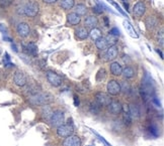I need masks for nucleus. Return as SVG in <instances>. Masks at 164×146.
<instances>
[{"label":"nucleus","mask_w":164,"mask_h":146,"mask_svg":"<svg viewBox=\"0 0 164 146\" xmlns=\"http://www.w3.org/2000/svg\"><path fill=\"white\" fill-rule=\"evenodd\" d=\"M54 101V97L49 93H42L37 92L30 97V103H32L34 106H45Z\"/></svg>","instance_id":"nucleus-1"},{"label":"nucleus","mask_w":164,"mask_h":146,"mask_svg":"<svg viewBox=\"0 0 164 146\" xmlns=\"http://www.w3.org/2000/svg\"><path fill=\"white\" fill-rule=\"evenodd\" d=\"M39 8L40 7H39V4L36 1H29L21 8H19L21 9L19 11V13L25 14L29 17H34L39 13Z\"/></svg>","instance_id":"nucleus-2"},{"label":"nucleus","mask_w":164,"mask_h":146,"mask_svg":"<svg viewBox=\"0 0 164 146\" xmlns=\"http://www.w3.org/2000/svg\"><path fill=\"white\" fill-rule=\"evenodd\" d=\"M74 132V128H73V124L72 123H68V124H62L60 126H58L57 128V134L58 136L66 138L70 135H72Z\"/></svg>","instance_id":"nucleus-3"},{"label":"nucleus","mask_w":164,"mask_h":146,"mask_svg":"<svg viewBox=\"0 0 164 146\" xmlns=\"http://www.w3.org/2000/svg\"><path fill=\"white\" fill-rule=\"evenodd\" d=\"M46 77H47V80H48V82L52 86L60 87L62 85V78L55 72H52V71H48V72L46 73Z\"/></svg>","instance_id":"nucleus-4"},{"label":"nucleus","mask_w":164,"mask_h":146,"mask_svg":"<svg viewBox=\"0 0 164 146\" xmlns=\"http://www.w3.org/2000/svg\"><path fill=\"white\" fill-rule=\"evenodd\" d=\"M50 122L55 127H58V126L62 125L64 122V112L60 111V110H57V111L53 112L52 116L50 118Z\"/></svg>","instance_id":"nucleus-5"},{"label":"nucleus","mask_w":164,"mask_h":146,"mask_svg":"<svg viewBox=\"0 0 164 146\" xmlns=\"http://www.w3.org/2000/svg\"><path fill=\"white\" fill-rule=\"evenodd\" d=\"M107 93L112 96H116L119 95L122 91H121V85L119 84L118 81L116 80H111L107 85Z\"/></svg>","instance_id":"nucleus-6"},{"label":"nucleus","mask_w":164,"mask_h":146,"mask_svg":"<svg viewBox=\"0 0 164 146\" xmlns=\"http://www.w3.org/2000/svg\"><path fill=\"white\" fill-rule=\"evenodd\" d=\"M96 102L99 106H108L112 102V98L107 93L99 92L95 95Z\"/></svg>","instance_id":"nucleus-7"},{"label":"nucleus","mask_w":164,"mask_h":146,"mask_svg":"<svg viewBox=\"0 0 164 146\" xmlns=\"http://www.w3.org/2000/svg\"><path fill=\"white\" fill-rule=\"evenodd\" d=\"M16 30H17V33L19 36L21 37H26L29 36V34L30 33V28L27 23L25 22H20L18 23V25L16 27Z\"/></svg>","instance_id":"nucleus-8"},{"label":"nucleus","mask_w":164,"mask_h":146,"mask_svg":"<svg viewBox=\"0 0 164 146\" xmlns=\"http://www.w3.org/2000/svg\"><path fill=\"white\" fill-rule=\"evenodd\" d=\"M81 139L76 135H70L66 137L63 142V146H81Z\"/></svg>","instance_id":"nucleus-9"},{"label":"nucleus","mask_w":164,"mask_h":146,"mask_svg":"<svg viewBox=\"0 0 164 146\" xmlns=\"http://www.w3.org/2000/svg\"><path fill=\"white\" fill-rule=\"evenodd\" d=\"M145 11H146V6L141 1L137 2L134 5V7H133V14L136 17H142L144 13H145Z\"/></svg>","instance_id":"nucleus-10"},{"label":"nucleus","mask_w":164,"mask_h":146,"mask_svg":"<svg viewBox=\"0 0 164 146\" xmlns=\"http://www.w3.org/2000/svg\"><path fill=\"white\" fill-rule=\"evenodd\" d=\"M13 82L17 87H23L26 84V77L22 72H16L13 76Z\"/></svg>","instance_id":"nucleus-11"},{"label":"nucleus","mask_w":164,"mask_h":146,"mask_svg":"<svg viewBox=\"0 0 164 146\" xmlns=\"http://www.w3.org/2000/svg\"><path fill=\"white\" fill-rule=\"evenodd\" d=\"M118 54H119V49L118 47L116 45H111L107 49V53H105V60L107 61H114L118 57Z\"/></svg>","instance_id":"nucleus-12"},{"label":"nucleus","mask_w":164,"mask_h":146,"mask_svg":"<svg viewBox=\"0 0 164 146\" xmlns=\"http://www.w3.org/2000/svg\"><path fill=\"white\" fill-rule=\"evenodd\" d=\"M108 108H109V112L112 114H115V115L120 114L123 111V106L118 101H112L111 104L108 105Z\"/></svg>","instance_id":"nucleus-13"},{"label":"nucleus","mask_w":164,"mask_h":146,"mask_svg":"<svg viewBox=\"0 0 164 146\" xmlns=\"http://www.w3.org/2000/svg\"><path fill=\"white\" fill-rule=\"evenodd\" d=\"M123 24H124V26H125V28H126L127 32L129 33V35H130L131 37H133V38H138V37H139L138 33L136 32L135 28L133 27V25L131 24L130 21H129V20H124Z\"/></svg>","instance_id":"nucleus-14"},{"label":"nucleus","mask_w":164,"mask_h":146,"mask_svg":"<svg viewBox=\"0 0 164 146\" xmlns=\"http://www.w3.org/2000/svg\"><path fill=\"white\" fill-rule=\"evenodd\" d=\"M109 70H111V73L114 75V76H121L123 72V68L121 64H119L118 62H114L111 64V67H109Z\"/></svg>","instance_id":"nucleus-15"},{"label":"nucleus","mask_w":164,"mask_h":146,"mask_svg":"<svg viewBox=\"0 0 164 146\" xmlns=\"http://www.w3.org/2000/svg\"><path fill=\"white\" fill-rule=\"evenodd\" d=\"M25 49L27 52V54H30L33 57H37L39 49H38V45L34 42H29L26 45V46H25Z\"/></svg>","instance_id":"nucleus-16"},{"label":"nucleus","mask_w":164,"mask_h":146,"mask_svg":"<svg viewBox=\"0 0 164 146\" xmlns=\"http://www.w3.org/2000/svg\"><path fill=\"white\" fill-rule=\"evenodd\" d=\"M67 20L70 25H78L81 21L80 16L75 12H71L67 15Z\"/></svg>","instance_id":"nucleus-17"},{"label":"nucleus","mask_w":164,"mask_h":146,"mask_svg":"<svg viewBox=\"0 0 164 146\" xmlns=\"http://www.w3.org/2000/svg\"><path fill=\"white\" fill-rule=\"evenodd\" d=\"M145 24H146L147 28L149 30H153L158 25V19L156 17H154V16H148L146 18Z\"/></svg>","instance_id":"nucleus-18"},{"label":"nucleus","mask_w":164,"mask_h":146,"mask_svg":"<svg viewBox=\"0 0 164 146\" xmlns=\"http://www.w3.org/2000/svg\"><path fill=\"white\" fill-rule=\"evenodd\" d=\"M84 24L86 27H89V28H95L98 24V20L95 16H87L84 20Z\"/></svg>","instance_id":"nucleus-19"},{"label":"nucleus","mask_w":164,"mask_h":146,"mask_svg":"<svg viewBox=\"0 0 164 146\" xmlns=\"http://www.w3.org/2000/svg\"><path fill=\"white\" fill-rule=\"evenodd\" d=\"M76 33V37L81 39V41H83V39H86L89 35L88 30L86 29V27H79L78 29H76L75 31Z\"/></svg>","instance_id":"nucleus-20"},{"label":"nucleus","mask_w":164,"mask_h":146,"mask_svg":"<svg viewBox=\"0 0 164 146\" xmlns=\"http://www.w3.org/2000/svg\"><path fill=\"white\" fill-rule=\"evenodd\" d=\"M128 107H129V113H130L132 118H139L140 117V110H139L138 106L132 104L130 106H128Z\"/></svg>","instance_id":"nucleus-21"},{"label":"nucleus","mask_w":164,"mask_h":146,"mask_svg":"<svg viewBox=\"0 0 164 146\" xmlns=\"http://www.w3.org/2000/svg\"><path fill=\"white\" fill-rule=\"evenodd\" d=\"M122 75L125 79H132L135 76V71L133 68H131V67H126L125 69H123Z\"/></svg>","instance_id":"nucleus-22"},{"label":"nucleus","mask_w":164,"mask_h":146,"mask_svg":"<svg viewBox=\"0 0 164 146\" xmlns=\"http://www.w3.org/2000/svg\"><path fill=\"white\" fill-rule=\"evenodd\" d=\"M95 46L100 50L107 49V41H105V37H99L98 39H96L95 41Z\"/></svg>","instance_id":"nucleus-23"},{"label":"nucleus","mask_w":164,"mask_h":146,"mask_svg":"<svg viewBox=\"0 0 164 146\" xmlns=\"http://www.w3.org/2000/svg\"><path fill=\"white\" fill-rule=\"evenodd\" d=\"M74 5H75V1L74 0H62L61 1V7L65 10L72 9Z\"/></svg>","instance_id":"nucleus-24"},{"label":"nucleus","mask_w":164,"mask_h":146,"mask_svg":"<svg viewBox=\"0 0 164 146\" xmlns=\"http://www.w3.org/2000/svg\"><path fill=\"white\" fill-rule=\"evenodd\" d=\"M88 36H90V38L93 39V41H96V39L101 37V31L98 28H96V27L95 28H92L90 32H89Z\"/></svg>","instance_id":"nucleus-25"},{"label":"nucleus","mask_w":164,"mask_h":146,"mask_svg":"<svg viewBox=\"0 0 164 146\" xmlns=\"http://www.w3.org/2000/svg\"><path fill=\"white\" fill-rule=\"evenodd\" d=\"M87 12V7L84 4H78L75 7V13H77L78 15H85Z\"/></svg>","instance_id":"nucleus-26"},{"label":"nucleus","mask_w":164,"mask_h":146,"mask_svg":"<svg viewBox=\"0 0 164 146\" xmlns=\"http://www.w3.org/2000/svg\"><path fill=\"white\" fill-rule=\"evenodd\" d=\"M42 113H43V116H44L46 119L50 120V118H51V116H52V114H53V111H52V109L49 107V106L45 105L44 108H43Z\"/></svg>","instance_id":"nucleus-27"},{"label":"nucleus","mask_w":164,"mask_h":146,"mask_svg":"<svg viewBox=\"0 0 164 146\" xmlns=\"http://www.w3.org/2000/svg\"><path fill=\"white\" fill-rule=\"evenodd\" d=\"M107 1L109 3V4H112V6H114L115 8H116V10H118V11H119V12H120L121 14H122V15H124V16H127V13L125 12V11H124V9H122V7H121V6H120V5L118 4V3L116 2V1H114V0H107Z\"/></svg>","instance_id":"nucleus-28"},{"label":"nucleus","mask_w":164,"mask_h":146,"mask_svg":"<svg viewBox=\"0 0 164 146\" xmlns=\"http://www.w3.org/2000/svg\"><path fill=\"white\" fill-rule=\"evenodd\" d=\"M3 64H4V66L6 67V68H9V67H14V65L10 62V57H9V54L7 53H5L4 58H3Z\"/></svg>","instance_id":"nucleus-29"},{"label":"nucleus","mask_w":164,"mask_h":146,"mask_svg":"<svg viewBox=\"0 0 164 146\" xmlns=\"http://www.w3.org/2000/svg\"><path fill=\"white\" fill-rule=\"evenodd\" d=\"M96 4H97V6H99L101 9L102 8H104L107 11H108V12H112V13H116L114 10H112V8H109L108 6H107L104 4V3L102 2V1H100V0H96Z\"/></svg>","instance_id":"nucleus-30"},{"label":"nucleus","mask_w":164,"mask_h":146,"mask_svg":"<svg viewBox=\"0 0 164 146\" xmlns=\"http://www.w3.org/2000/svg\"><path fill=\"white\" fill-rule=\"evenodd\" d=\"M105 41H107V45H116V37L114 36V35H111V34H108V36L107 37H105Z\"/></svg>","instance_id":"nucleus-31"},{"label":"nucleus","mask_w":164,"mask_h":146,"mask_svg":"<svg viewBox=\"0 0 164 146\" xmlns=\"http://www.w3.org/2000/svg\"><path fill=\"white\" fill-rule=\"evenodd\" d=\"M120 85H121V91H123L125 94H127L131 91V87L127 82H123L122 84H120Z\"/></svg>","instance_id":"nucleus-32"},{"label":"nucleus","mask_w":164,"mask_h":146,"mask_svg":"<svg viewBox=\"0 0 164 146\" xmlns=\"http://www.w3.org/2000/svg\"><path fill=\"white\" fill-rule=\"evenodd\" d=\"M89 109H90V112L93 114H97L99 112V105L97 103H91L89 106Z\"/></svg>","instance_id":"nucleus-33"},{"label":"nucleus","mask_w":164,"mask_h":146,"mask_svg":"<svg viewBox=\"0 0 164 146\" xmlns=\"http://www.w3.org/2000/svg\"><path fill=\"white\" fill-rule=\"evenodd\" d=\"M104 78H105V70L101 69L98 71V73H97V75H96V80L99 82V81H102Z\"/></svg>","instance_id":"nucleus-34"},{"label":"nucleus","mask_w":164,"mask_h":146,"mask_svg":"<svg viewBox=\"0 0 164 146\" xmlns=\"http://www.w3.org/2000/svg\"><path fill=\"white\" fill-rule=\"evenodd\" d=\"M149 132L151 133V135H153L154 137L158 136V129L155 125H151L149 126Z\"/></svg>","instance_id":"nucleus-35"},{"label":"nucleus","mask_w":164,"mask_h":146,"mask_svg":"<svg viewBox=\"0 0 164 146\" xmlns=\"http://www.w3.org/2000/svg\"><path fill=\"white\" fill-rule=\"evenodd\" d=\"M157 41L160 43L161 45H164V34H163V29H161L157 33Z\"/></svg>","instance_id":"nucleus-36"},{"label":"nucleus","mask_w":164,"mask_h":146,"mask_svg":"<svg viewBox=\"0 0 164 146\" xmlns=\"http://www.w3.org/2000/svg\"><path fill=\"white\" fill-rule=\"evenodd\" d=\"M13 0H0V7L2 8H5V7H8L9 5H11Z\"/></svg>","instance_id":"nucleus-37"},{"label":"nucleus","mask_w":164,"mask_h":146,"mask_svg":"<svg viewBox=\"0 0 164 146\" xmlns=\"http://www.w3.org/2000/svg\"><path fill=\"white\" fill-rule=\"evenodd\" d=\"M109 34L111 35H114V36H119V35L121 34V31L119 28H116V27H114V28H112L111 31H109Z\"/></svg>","instance_id":"nucleus-38"},{"label":"nucleus","mask_w":164,"mask_h":146,"mask_svg":"<svg viewBox=\"0 0 164 146\" xmlns=\"http://www.w3.org/2000/svg\"><path fill=\"white\" fill-rule=\"evenodd\" d=\"M91 131H92L93 133H94V134H95V135H96L97 137H98V138H99V140H101V141H103V142H104V143H105V144H107V146H112V145H111V144H109V143H108V142H107V140H105V139H104V138H103L102 136H100L98 133H97V132H95V131H94V130H91Z\"/></svg>","instance_id":"nucleus-39"},{"label":"nucleus","mask_w":164,"mask_h":146,"mask_svg":"<svg viewBox=\"0 0 164 146\" xmlns=\"http://www.w3.org/2000/svg\"><path fill=\"white\" fill-rule=\"evenodd\" d=\"M0 31H1L4 35H7V33H8V29H7V27L4 24H2V23L0 24Z\"/></svg>","instance_id":"nucleus-40"},{"label":"nucleus","mask_w":164,"mask_h":146,"mask_svg":"<svg viewBox=\"0 0 164 146\" xmlns=\"http://www.w3.org/2000/svg\"><path fill=\"white\" fill-rule=\"evenodd\" d=\"M93 12H95L97 14H101L102 13V9H101L99 6H94L93 7Z\"/></svg>","instance_id":"nucleus-41"},{"label":"nucleus","mask_w":164,"mask_h":146,"mask_svg":"<svg viewBox=\"0 0 164 146\" xmlns=\"http://www.w3.org/2000/svg\"><path fill=\"white\" fill-rule=\"evenodd\" d=\"M73 98H74V105H75L76 107H78V106H79V103H80V102H79V98L77 97V95H74Z\"/></svg>","instance_id":"nucleus-42"},{"label":"nucleus","mask_w":164,"mask_h":146,"mask_svg":"<svg viewBox=\"0 0 164 146\" xmlns=\"http://www.w3.org/2000/svg\"><path fill=\"white\" fill-rule=\"evenodd\" d=\"M58 0H43V2L47 3V4H52V3H56Z\"/></svg>","instance_id":"nucleus-43"},{"label":"nucleus","mask_w":164,"mask_h":146,"mask_svg":"<svg viewBox=\"0 0 164 146\" xmlns=\"http://www.w3.org/2000/svg\"><path fill=\"white\" fill-rule=\"evenodd\" d=\"M152 101H153V103H154L156 106H157V107H160V102H159L157 99H156V98H152Z\"/></svg>","instance_id":"nucleus-44"},{"label":"nucleus","mask_w":164,"mask_h":146,"mask_svg":"<svg viewBox=\"0 0 164 146\" xmlns=\"http://www.w3.org/2000/svg\"><path fill=\"white\" fill-rule=\"evenodd\" d=\"M3 39H4V41H9V42H12V39H11L10 37H8V36H6V35H4V36H3Z\"/></svg>","instance_id":"nucleus-45"},{"label":"nucleus","mask_w":164,"mask_h":146,"mask_svg":"<svg viewBox=\"0 0 164 146\" xmlns=\"http://www.w3.org/2000/svg\"><path fill=\"white\" fill-rule=\"evenodd\" d=\"M11 47H12V49L14 50L15 53H17L18 52V49H17V47H16V45H14V43H12V45H11Z\"/></svg>","instance_id":"nucleus-46"},{"label":"nucleus","mask_w":164,"mask_h":146,"mask_svg":"<svg viewBox=\"0 0 164 146\" xmlns=\"http://www.w3.org/2000/svg\"><path fill=\"white\" fill-rule=\"evenodd\" d=\"M104 23H105V26H108L109 23H108V18L107 17H104Z\"/></svg>","instance_id":"nucleus-47"},{"label":"nucleus","mask_w":164,"mask_h":146,"mask_svg":"<svg viewBox=\"0 0 164 146\" xmlns=\"http://www.w3.org/2000/svg\"><path fill=\"white\" fill-rule=\"evenodd\" d=\"M157 53H158V54H160V58H163V54H162V53L160 52L159 49H157Z\"/></svg>","instance_id":"nucleus-48"},{"label":"nucleus","mask_w":164,"mask_h":146,"mask_svg":"<svg viewBox=\"0 0 164 146\" xmlns=\"http://www.w3.org/2000/svg\"><path fill=\"white\" fill-rule=\"evenodd\" d=\"M89 146H92V145H89Z\"/></svg>","instance_id":"nucleus-49"},{"label":"nucleus","mask_w":164,"mask_h":146,"mask_svg":"<svg viewBox=\"0 0 164 146\" xmlns=\"http://www.w3.org/2000/svg\"><path fill=\"white\" fill-rule=\"evenodd\" d=\"M123 1H125V0H123Z\"/></svg>","instance_id":"nucleus-50"}]
</instances>
